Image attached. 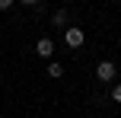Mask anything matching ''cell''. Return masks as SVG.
<instances>
[{"label": "cell", "instance_id": "obj_1", "mask_svg": "<svg viewBox=\"0 0 121 118\" xmlns=\"http://www.w3.org/2000/svg\"><path fill=\"white\" fill-rule=\"evenodd\" d=\"M115 74H118V67H115L112 61H99V64H96V77H99L102 83H112Z\"/></svg>", "mask_w": 121, "mask_h": 118}, {"label": "cell", "instance_id": "obj_2", "mask_svg": "<svg viewBox=\"0 0 121 118\" xmlns=\"http://www.w3.org/2000/svg\"><path fill=\"white\" fill-rule=\"evenodd\" d=\"M64 42L70 45V48H80V45L86 42V35H83V29H77V26H70V29L64 32Z\"/></svg>", "mask_w": 121, "mask_h": 118}, {"label": "cell", "instance_id": "obj_3", "mask_svg": "<svg viewBox=\"0 0 121 118\" xmlns=\"http://www.w3.org/2000/svg\"><path fill=\"white\" fill-rule=\"evenodd\" d=\"M35 51H38L42 57H51V54H54V42H51V38H38Z\"/></svg>", "mask_w": 121, "mask_h": 118}, {"label": "cell", "instance_id": "obj_4", "mask_svg": "<svg viewBox=\"0 0 121 118\" xmlns=\"http://www.w3.org/2000/svg\"><path fill=\"white\" fill-rule=\"evenodd\" d=\"M48 77H51V80H57V77H64V67H60L57 61H51V64H48Z\"/></svg>", "mask_w": 121, "mask_h": 118}, {"label": "cell", "instance_id": "obj_5", "mask_svg": "<svg viewBox=\"0 0 121 118\" xmlns=\"http://www.w3.org/2000/svg\"><path fill=\"white\" fill-rule=\"evenodd\" d=\"M54 22H57V26H67V10H57V13H54Z\"/></svg>", "mask_w": 121, "mask_h": 118}, {"label": "cell", "instance_id": "obj_6", "mask_svg": "<svg viewBox=\"0 0 121 118\" xmlns=\"http://www.w3.org/2000/svg\"><path fill=\"white\" fill-rule=\"evenodd\" d=\"M112 99H115V102H121V83H118L115 89H112Z\"/></svg>", "mask_w": 121, "mask_h": 118}, {"label": "cell", "instance_id": "obj_7", "mask_svg": "<svg viewBox=\"0 0 121 118\" xmlns=\"http://www.w3.org/2000/svg\"><path fill=\"white\" fill-rule=\"evenodd\" d=\"M13 6V0H0V10H10Z\"/></svg>", "mask_w": 121, "mask_h": 118}, {"label": "cell", "instance_id": "obj_8", "mask_svg": "<svg viewBox=\"0 0 121 118\" xmlns=\"http://www.w3.org/2000/svg\"><path fill=\"white\" fill-rule=\"evenodd\" d=\"M19 3H26V6H35V3H38V0H19Z\"/></svg>", "mask_w": 121, "mask_h": 118}]
</instances>
